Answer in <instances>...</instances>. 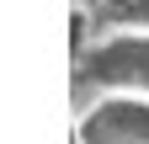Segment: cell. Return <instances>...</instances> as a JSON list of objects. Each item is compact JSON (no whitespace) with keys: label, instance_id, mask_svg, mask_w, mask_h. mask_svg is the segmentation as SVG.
<instances>
[{"label":"cell","instance_id":"2","mask_svg":"<svg viewBox=\"0 0 149 144\" xmlns=\"http://www.w3.org/2000/svg\"><path fill=\"white\" fill-rule=\"evenodd\" d=\"M91 75L117 91H149V32H117L91 48Z\"/></svg>","mask_w":149,"mask_h":144},{"label":"cell","instance_id":"1","mask_svg":"<svg viewBox=\"0 0 149 144\" xmlns=\"http://www.w3.org/2000/svg\"><path fill=\"white\" fill-rule=\"evenodd\" d=\"M74 144H149V91H107L80 107Z\"/></svg>","mask_w":149,"mask_h":144},{"label":"cell","instance_id":"3","mask_svg":"<svg viewBox=\"0 0 149 144\" xmlns=\"http://www.w3.org/2000/svg\"><path fill=\"white\" fill-rule=\"evenodd\" d=\"M112 27H133V22H149V0H91Z\"/></svg>","mask_w":149,"mask_h":144}]
</instances>
